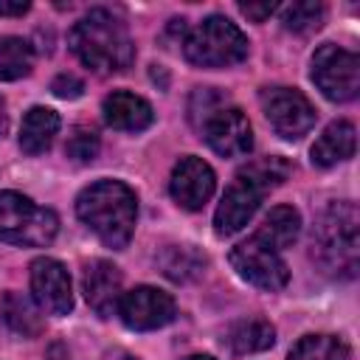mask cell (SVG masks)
<instances>
[{"label": "cell", "mask_w": 360, "mask_h": 360, "mask_svg": "<svg viewBox=\"0 0 360 360\" xmlns=\"http://www.w3.org/2000/svg\"><path fill=\"white\" fill-rule=\"evenodd\" d=\"M118 318L135 329V332H149V329H160L174 318V298L158 287H135L129 292L121 295L118 301Z\"/></svg>", "instance_id": "30bf717a"}, {"label": "cell", "mask_w": 360, "mask_h": 360, "mask_svg": "<svg viewBox=\"0 0 360 360\" xmlns=\"http://www.w3.org/2000/svg\"><path fill=\"white\" fill-rule=\"evenodd\" d=\"M354 146H357V132H354V124L349 121H332L321 135L318 141L312 143V163L315 166H335L346 158L354 155Z\"/></svg>", "instance_id": "2e32d148"}, {"label": "cell", "mask_w": 360, "mask_h": 360, "mask_svg": "<svg viewBox=\"0 0 360 360\" xmlns=\"http://www.w3.org/2000/svg\"><path fill=\"white\" fill-rule=\"evenodd\" d=\"M76 214L107 248L121 250L135 231L138 200L127 183L98 180L76 197Z\"/></svg>", "instance_id": "6da1fadb"}, {"label": "cell", "mask_w": 360, "mask_h": 360, "mask_svg": "<svg viewBox=\"0 0 360 360\" xmlns=\"http://www.w3.org/2000/svg\"><path fill=\"white\" fill-rule=\"evenodd\" d=\"M34 68V48L22 37H0V82L28 76Z\"/></svg>", "instance_id": "7402d4cb"}, {"label": "cell", "mask_w": 360, "mask_h": 360, "mask_svg": "<svg viewBox=\"0 0 360 360\" xmlns=\"http://www.w3.org/2000/svg\"><path fill=\"white\" fill-rule=\"evenodd\" d=\"M183 51L197 68H228L248 56V37L228 17L211 14L186 34Z\"/></svg>", "instance_id": "5b68a950"}, {"label": "cell", "mask_w": 360, "mask_h": 360, "mask_svg": "<svg viewBox=\"0 0 360 360\" xmlns=\"http://www.w3.org/2000/svg\"><path fill=\"white\" fill-rule=\"evenodd\" d=\"M0 315L6 321V326L22 338H34L42 332V315L37 309V304L22 295V292H6L0 301Z\"/></svg>", "instance_id": "ffe728a7"}, {"label": "cell", "mask_w": 360, "mask_h": 360, "mask_svg": "<svg viewBox=\"0 0 360 360\" xmlns=\"http://www.w3.org/2000/svg\"><path fill=\"white\" fill-rule=\"evenodd\" d=\"M59 219L51 208L34 205L17 191H0V242L42 248L53 242Z\"/></svg>", "instance_id": "8992f818"}, {"label": "cell", "mask_w": 360, "mask_h": 360, "mask_svg": "<svg viewBox=\"0 0 360 360\" xmlns=\"http://www.w3.org/2000/svg\"><path fill=\"white\" fill-rule=\"evenodd\" d=\"M31 292L34 301L51 315H68L73 309V287L62 262L42 256L31 264Z\"/></svg>", "instance_id": "7c38bea8"}, {"label": "cell", "mask_w": 360, "mask_h": 360, "mask_svg": "<svg viewBox=\"0 0 360 360\" xmlns=\"http://www.w3.org/2000/svg\"><path fill=\"white\" fill-rule=\"evenodd\" d=\"M301 233V217L292 205H276L270 208V214L262 219L259 231L253 239H259L262 245L273 248V250H281V248H290Z\"/></svg>", "instance_id": "d6986e66"}, {"label": "cell", "mask_w": 360, "mask_h": 360, "mask_svg": "<svg viewBox=\"0 0 360 360\" xmlns=\"http://www.w3.org/2000/svg\"><path fill=\"white\" fill-rule=\"evenodd\" d=\"M312 82L332 101H349L360 90V62L352 51L323 42L312 56Z\"/></svg>", "instance_id": "52a82bcc"}, {"label": "cell", "mask_w": 360, "mask_h": 360, "mask_svg": "<svg viewBox=\"0 0 360 360\" xmlns=\"http://www.w3.org/2000/svg\"><path fill=\"white\" fill-rule=\"evenodd\" d=\"M155 112L149 107L146 98L127 93V90H115L104 98V121L112 129H124V132H141L152 124Z\"/></svg>", "instance_id": "9a60e30c"}, {"label": "cell", "mask_w": 360, "mask_h": 360, "mask_svg": "<svg viewBox=\"0 0 360 360\" xmlns=\"http://www.w3.org/2000/svg\"><path fill=\"white\" fill-rule=\"evenodd\" d=\"M205 143L222 158H242L253 146V129L242 110L217 107L202 124Z\"/></svg>", "instance_id": "8fae6325"}, {"label": "cell", "mask_w": 360, "mask_h": 360, "mask_svg": "<svg viewBox=\"0 0 360 360\" xmlns=\"http://www.w3.org/2000/svg\"><path fill=\"white\" fill-rule=\"evenodd\" d=\"M65 152L68 158H73L76 163H90L98 155V135L90 127H73L68 141H65Z\"/></svg>", "instance_id": "d4e9b609"}, {"label": "cell", "mask_w": 360, "mask_h": 360, "mask_svg": "<svg viewBox=\"0 0 360 360\" xmlns=\"http://www.w3.org/2000/svg\"><path fill=\"white\" fill-rule=\"evenodd\" d=\"M214 186H217V177L211 172V166L202 160V158H194V155H186L174 163L172 169V180H169V188H172V197L180 208L186 211H197L202 208L211 194H214Z\"/></svg>", "instance_id": "4fadbf2b"}, {"label": "cell", "mask_w": 360, "mask_h": 360, "mask_svg": "<svg viewBox=\"0 0 360 360\" xmlns=\"http://www.w3.org/2000/svg\"><path fill=\"white\" fill-rule=\"evenodd\" d=\"M287 360H349V346L338 335H304Z\"/></svg>", "instance_id": "603a6c76"}, {"label": "cell", "mask_w": 360, "mask_h": 360, "mask_svg": "<svg viewBox=\"0 0 360 360\" xmlns=\"http://www.w3.org/2000/svg\"><path fill=\"white\" fill-rule=\"evenodd\" d=\"M6 129H8V112H6V101L0 98V138L6 135Z\"/></svg>", "instance_id": "f1b7e54d"}, {"label": "cell", "mask_w": 360, "mask_h": 360, "mask_svg": "<svg viewBox=\"0 0 360 360\" xmlns=\"http://www.w3.org/2000/svg\"><path fill=\"white\" fill-rule=\"evenodd\" d=\"M262 107L264 115L270 121V127L287 138V141H298L304 138L312 124H315V107L309 104V98L292 87H270L262 93Z\"/></svg>", "instance_id": "9c48e42d"}, {"label": "cell", "mask_w": 360, "mask_h": 360, "mask_svg": "<svg viewBox=\"0 0 360 360\" xmlns=\"http://www.w3.org/2000/svg\"><path fill=\"white\" fill-rule=\"evenodd\" d=\"M84 298L87 304L101 315V318H110L115 309H118V301H121V273L112 262L107 259H96L84 267Z\"/></svg>", "instance_id": "5bb4252c"}, {"label": "cell", "mask_w": 360, "mask_h": 360, "mask_svg": "<svg viewBox=\"0 0 360 360\" xmlns=\"http://www.w3.org/2000/svg\"><path fill=\"white\" fill-rule=\"evenodd\" d=\"M158 264L172 281H188L200 276V270L205 267V256L194 245H169L158 256Z\"/></svg>", "instance_id": "44dd1931"}, {"label": "cell", "mask_w": 360, "mask_h": 360, "mask_svg": "<svg viewBox=\"0 0 360 360\" xmlns=\"http://www.w3.org/2000/svg\"><path fill=\"white\" fill-rule=\"evenodd\" d=\"M239 11L256 22H264L273 11H278V3H239Z\"/></svg>", "instance_id": "4316f807"}, {"label": "cell", "mask_w": 360, "mask_h": 360, "mask_svg": "<svg viewBox=\"0 0 360 360\" xmlns=\"http://www.w3.org/2000/svg\"><path fill=\"white\" fill-rule=\"evenodd\" d=\"M121 360H135V357H121Z\"/></svg>", "instance_id": "4dcf8cb0"}, {"label": "cell", "mask_w": 360, "mask_h": 360, "mask_svg": "<svg viewBox=\"0 0 360 360\" xmlns=\"http://www.w3.org/2000/svg\"><path fill=\"white\" fill-rule=\"evenodd\" d=\"M276 340V329L264 318H242L233 321L225 332V343L233 354H253L270 349Z\"/></svg>", "instance_id": "ac0fdd59"}, {"label": "cell", "mask_w": 360, "mask_h": 360, "mask_svg": "<svg viewBox=\"0 0 360 360\" xmlns=\"http://www.w3.org/2000/svg\"><path fill=\"white\" fill-rule=\"evenodd\" d=\"M59 132V115L51 107H31L20 127V149L25 155H42Z\"/></svg>", "instance_id": "e0dca14e"}, {"label": "cell", "mask_w": 360, "mask_h": 360, "mask_svg": "<svg viewBox=\"0 0 360 360\" xmlns=\"http://www.w3.org/2000/svg\"><path fill=\"white\" fill-rule=\"evenodd\" d=\"M70 48L96 73L127 70L135 59V45L124 20L107 8H93L73 25Z\"/></svg>", "instance_id": "7a4b0ae2"}, {"label": "cell", "mask_w": 360, "mask_h": 360, "mask_svg": "<svg viewBox=\"0 0 360 360\" xmlns=\"http://www.w3.org/2000/svg\"><path fill=\"white\" fill-rule=\"evenodd\" d=\"M312 256L318 264L338 276L352 278L357 273V208L354 202H335L323 211L315 236Z\"/></svg>", "instance_id": "277c9868"}, {"label": "cell", "mask_w": 360, "mask_h": 360, "mask_svg": "<svg viewBox=\"0 0 360 360\" xmlns=\"http://www.w3.org/2000/svg\"><path fill=\"white\" fill-rule=\"evenodd\" d=\"M51 90H53V96H59V98H79L82 90H84V82H82L79 76H73V73H59V76L51 82Z\"/></svg>", "instance_id": "484cf974"}, {"label": "cell", "mask_w": 360, "mask_h": 360, "mask_svg": "<svg viewBox=\"0 0 360 360\" xmlns=\"http://www.w3.org/2000/svg\"><path fill=\"white\" fill-rule=\"evenodd\" d=\"M183 360H217V357H211V354H191V357H183Z\"/></svg>", "instance_id": "f546056e"}, {"label": "cell", "mask_w": 360, "mask_h": 360, "mask_svg": "<svg viewBox=\"0 0 360 360\" xmlns=\"http://www.w3.org/2000/svg\"><path fill=\"white\" fill-rule=\"evenodd\" d=\"M228 259H231V267L239 273V278H245L248 284H253L259 290L273 292L290 281V270L281 262V256L253 236L248 242L236 245Z\"/></svg>", "instance_id": "ba28073f"}, {"label": "cell", "mask_w": 360, "mask_h": 360, "mask_svg": "<svg viewBox=\"0 0 360 360\" xmlns=\"http://www.w3.org/2000/svg\"><path fill=\"white\" fill-rule=\"evenodd\" d=\"M28 8H31V3H25V0H17V3H3L0 0V17H22Z\"/></svg>", "instance_id": "83f0119b"}, {"label": "cell", "mask_w": 360, "mask_h": 360, "mask_svg": "<svg viewBox=\"0 0 360 360\" xmlns=\"http://www.w3.org/2000/svg\"><path fill=\"white\" fill-rule=\"evenodd\" d=\"M287 174H290V166L278 158H264V160H256L248 169H242L236 174V180L228 186V191L222 194V202L217 205L214 231L219 236H231V233L242 231L248 225V219L256 214L267 188L287 180Z\"/></svg>", "instance_id": "3957f363"}, {"label": "cell", "mask_w": 360, "mask_h": 360, "mask_svg": "<svg viewBox=\"0 0 360 360\" xmlns=\"http://www.w3.org/2000/svg\"><path fill=\"white\" fill-rule=\"evenodd\" d=\"M284 28L287 31H298V34H307V31H315L321 28L323 22V6L321 3H312V0H304V3H292L284 8Z\"/></svg>", "instance_id": "cb8c5ba5"}]
</instances>
